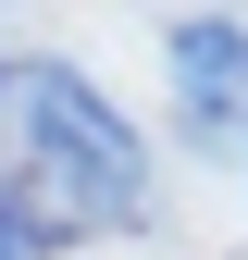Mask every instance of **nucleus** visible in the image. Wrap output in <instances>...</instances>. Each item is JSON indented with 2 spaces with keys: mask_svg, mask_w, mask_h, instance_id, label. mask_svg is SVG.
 <instances>
[{
  "mask_svg": "<svg viewBox=\"0 0 248 260\" xmlns=\"http://www.w3.org/2000/svg\"><path fill=\"white\" fill-rule=\"evenodd\" d=\"M13 112H25V174L62 186L87 223H137L149 211V149H137V124H124L87 75L38 62V75H13Z\"/></svg>",
  "mask_w": 248,
  "mask_h": 260,
  "instance_id": "f257e3e1",
  "label": "nucleus"
},
{
  "mask_svg": "<svg viewBox=\"0 0 248 260\" xmlns=\"http://www.w3.org/2000/svg\"><path fill=\"white\" fill-rule=\"evenodd\" d=\"M174 87L199 124H224L248 100V25H174Z\"/></svg>",
  "mask_w": 248,
  "mask_h": 260,
  "instance_id": "f03ea898",
  "label": "nucleus"
},
{
  "mask_svg": "<svg viewBox=\"0 0 248 260\" xmlns=\"http://www.w3.org/2000/svg\"><path fill=\"white\" fill-rule=\"evenodd\" d=\"M0 260H25V211L13 199H0Z\"/></svg>",
  "mask_w": 248,
  "mask_h": 260,
  "instance_id": "7ed1b4c3",
  "label": "nucleus"
}]
</instances>
